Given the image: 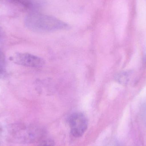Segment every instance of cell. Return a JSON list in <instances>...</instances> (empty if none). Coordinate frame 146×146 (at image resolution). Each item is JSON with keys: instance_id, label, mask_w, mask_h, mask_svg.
Returning <instances> with one entry per match:
<instances>
[{"instance_id": "8", "label": "cell", "mask_w": 146, "mask_h": 146, "mask_svg": "<svg viewBox=\"0 0 146 146\" xmlns=\"http://www.w3.org/2000/svg\"><path fill=\"white\" fill-rule=\"evenodd\" d=\"M3 36V32L1 27H0V38H1Z\"/></svg>"}, {"instance_id": "2", "label": "cell", "mask_w": 146, "mask_h": 146, "mask_svg": "<svg viewBox=\"0 0 146 146\" xmlns=\"http://www.w3.org/2000/svg\"><path fill=\"white\" fill-rule=\"evenodd\" d=\"M6 137L9 141L19 144H31L39 141L44 131L37 126L13 125L6 129Z\"/></svg>"}, {"instance_id": "6", "label": "cell", "mask_w": 146, "mask_h": 146, "mask_svg": "<svg viewBox=\"0 0 146 146\" xmlns=\"http://www.w3.org/2000/svg\"><path fill=\"white\" fill-rule=\"evenodd\" d=\"M5 58L3 53L0 50V67L4 68L5 66Z\"/></svg>"}, {"instance_id": "5", "label": "cell", "mask_w": 146, "mask_h": 146, "mask_svg": "<svg viewBox=\"0 0 146 146\" xmlns=\"http://www.w3.org/2000/svg\"><path fill=\"white\" fill-rule=\"evenodd\" d=\"M54 141L51 139H47L42 141L38 146H55Z\"/></svg>"}, {"instance_id": "4", "label": "cell", "mask_w": 146, "mask_h": 146, "mask_svg": "<svg viewBox=\"0 0 146 146\" xmlns=\"http://www.w3.org/2000/svg\"><path fill=\"white\" fill-rule=\"evenodd\" d=\"M10 60L18 65L33 68H40L44 64L42 59L29 53H17L10 57Z\"/></svg>"}, {"instance_id": "1", "label": "cell", "mask_w": 146, "mask_h": 146, "mask_svg": "<svg viewBox=\"0 0 146 146\" xmlns=\"http://www.w3.org/2000/svg\"><path fill=\"white\" fill-rule=\"evenodd\" d=\"M25 24L29 30L39 33L54 32L69 29L66 22L54 16L39 13H32L25 19Z\"/></svg>"}, {"instance_id": "7", "label": "cell", "mask_w": 146, "mask_h": 146, "mask_svg": "<svg viewBox=\"0 0 146 146\" xmlns=\"http://www.w3.org/2000/svg\"><path fill=\"white\" fill-rule=\"evenodd\" d=\"M3 73H4V71H3V68L0 67V77L3 76Z\"/></svg>"}, {"instance_id": "3", "label": "cell", "mask_w": 146, "mask_h": 146, "mask_svg": "<svg viewBox=\"0 0 146 146\" xmlns=\"http://www.w3.org/2000/svg\"><path fill=\"white\" fill-rule=\"evenodd\" d=\"M71 134L74 138H80L85 133L88 127V120L83 113H73L68 118Z\"/></svg>"}]
</instances>
